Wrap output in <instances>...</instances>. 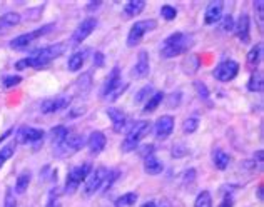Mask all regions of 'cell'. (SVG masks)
Segmentation results:
<instances>
[{"mask_svg": "<svg viewBox=\"0 0 264 207\" xmlns=\"http://www.w3.org/2000/svg\"><path fill=\"white\" fill-rule=\"evenodd\" d=\"M161 207H166V206H161Z\"/></svg>", "mask_w": 264, "mask_h": 207, "instance_id": "obj_53", "label": "cell"}, {"mask_svg": "<svg viewBox=\"0 0 264 207\" xmlns=\"http://www.w3.org/2000/svg\"><path fill=\"white\" fill-rule=\"evenodd\" d=\"M219 207H233V201L229 197H226L224 201L221 202V206H219Z\"/></svg>", "mask_w": 264, "mask_h": 207, "instance_id": "obj_48", "label": "cell"}, {"mask_svg": "<svg viewBox=\"0 0 264 207\" xmlns=\"http://www.w3.org/2000/svg\"><path fill=\"white\" fill-rule=\"evenodd\" d=\"M162 169H164V165H162V162L159 161L154 154L144 157V171H146L149 176H157V174L162 172Z\"/></svg>", "mask_w": 264, "mask_h": 207, "instance_id": "obj_19", "label": "cell"}, {"mask_svg": "<svg viewBox=\"0 0 264 207\" xmlns=\"http://www.w3.org/2000/svg\"><path fill=\"white\" fill-rule=\"evenodd\" d=\"M22 82V77H18V75H7L5 79H3V87H14V86H17V84H20Z\"/></svg>", "mask_w": 264, "mask_h": 207, "instance_id": "obj_39", "label": "cell"}, {"mask_svg": "<svg viewBox=\"0 0 264 207\" xmlns=\"http://www.w3.org/2000/svg\"><path fill=\"white\" fill-rule=\"evenodd\" d=\"M52 29H54V25L49 24V25H46V27H42V29H37V30L29 32V34L18 35V37H16V39L12 40V42H10V47H12V49H16V50L25 49V47L31 45V44L37 39V37H42V35L49 34Z\"/></svg>", "mask_w": 264, "mask_h": 207, "instance_id": "obj_8", "label": "cell"}, {"mask_svg": "<svg viewBox=\"0 0 264 207\" xmlns=\"http://www.w3.org/2000/svg\"><path fill=\"white\" fill-rule=\"evenodd\" d=\"M222 30L224 32H233L234 30V18L231 15H226L222 20Z\"/></svg>", "mask_w": 264, "mask_h": 207, "instance_id": "obj_41", "label": "cell"}, {"mask_svg": "<svg viewBox=\"0 0 264 207\" xmlns=\"http://www.w3.org/2000/svg\"><path fill=\"white\" fill-rule=\"evenodd\" d=\"M107 116H109L110 122H112V127L116 132H121L122 129H124L125 122H127V116H125L124 112H122L121 109H117V107H109V109L106 110Z\"/></svg>", "mask_w": 264, "mask_h": 207, "instance_id": "obj_18", "label": "cell"}, {"mask_svg": "<svg viewBox=\"0 0 264 207\" xmlns=\"http://www.w3.org/2000/svg\"><path fill=\"white\" fill-rule=\"evenodd\" d=\"M194 207H213V197L209 191H202L198 194L194 202Z\"/></svg>", "mask_w": 264, "mask_h": 207, "instance_id": "obj_29", "label": "cell"}, {"mask_svg": "<svg viewBox=\"0 0 264 207\" xmlns=\"http://www.w3.org/2000/svg\"><path fill=\"white\" fill-rule=\"evenodd\" d=\"M222 7H224V3H222L221 0H213V2H211L209 5H207V9H206V14H204V22H206L207 25L216 24V22L222 17Z\"/></svg>", "mask_w": 264, "mask_h": 207, "instance_id": "obj_16", "label": "cell"}, {"mask_svg": "<svg viewBox=\"0 0 264 207\" xmlns=\"http://www.w3.org/2000/svg\"><path fill=\"white\" fill-rule=\"evenodd\" d=\"M67 135H69V131H67V127L65 125H57V127H54L50 131V139H52V142L57 146V144H61L62 140H64Z\"/></svg>", "mask_w": 264, "mask_h": 207, "instance_id": "obj_26", "label": "cell"}, {"mask_svg": "<svg viewBox=\"0 0 264 207\" xmlns=\"http://www.w3.org/2000/svg\"><path fill=\"white\" fill-rule=\"evenodd\" d=\"M106 144H107V139L102 132H92L91 137L87 139V147H89V152L92 155H97L106 149Z\"/></svg>", "mask_w": 264, "mask_h": 207, "instance_id": "obj_15", "label": "cell"}, {"mask_svg": "<svg viewBox=\"0 0 264 207\" xmlns=\"http://www.w3.org/2000/svg\"><path fill=\"white\" fill-rule=\"evenodd\" d=\"M152 94H154V89H152V86H146V87H142L139 92H137V95H136V102H142V101H146V99L151 97Z\"/></svg>", "mask_w": 264, "mask_h": 207, "instance_id": "obj_36", "label": "cell"}, {"mask_svg": "<svg viewBox=\"0 0 264 207\" xmlns=\"http://www.w3.org/2000/svg\"><path fill=\"white\" fill-rule=\"evenodd\" d=\"M149 69H151V64H149V55L146 50L139 52V57H137V62L132 69V75L134 77H146L149 74Z\"/></svg>", "mask_w": 264, "mask_h": 207, "instance_id": "obj_17", "label": "cell"}, {"mask_svg": "<svg viewBox=\"0 0 264 207\" xmlns=\"http://www.w3.org/2000/svg\"><path fill=\"white\" fill-rule=\"evenodd\" d=\"M234 30H236L237 37H239V40L243 44H248L249 40H251V34H249V30H251V24H249L248 14H243V15L237 18V22L234 24Z\"/></svg>", "mask_w": 264, "mask_h": 207, "instance_id": "obj_14", "label": "cell"}, {"mask_svg": "<svg viewBox=\"0 0 264 207\" xmlns=\"http://www.w3.org/2000/svg\"><path fill=\"white\" fill-rule=\"evenodd\" d=\"M213 162H214V165L219 169V171H224V169L229 165V162H231V157H229L224 150L216 149L213 152Z\"/></svg>", "mask_w": 264, "mask_h": 207, "instance_id": "obj_23", "label": "cell"}, {"mask_svg": "<svg viewBox=\"0 0 264 207\" xmlns=\"http://www.w3.org/2000/svg\"><path fill=\"white\" fill-rule=\"evenodd\" d=\"M174 131V117L171 116H162L159 117L157 122L154 125V135L157 137L159 140H166L172 134Z\"/></svg>", "mask_w": 264, "mask_h": 207, "instance_id": "obj_11", "label": "cell"}, {"mask_svg": "<svg viewBox=\"0 0 264 207\" xmlns=\"http://www.w3.org/2000/svg\"><path fill=\"white\" fill-rule=\"evenodd\" d=\"M84 142L85 139L82 135L69 134L61 144L55 146V154H57V157H69V155H72L74 152H77V150L84 146Z\"/></svg>", "mask_w": 264, "mask_h": 207, "instance_id": "obj_6", "label": "cell"}, {"mask_svg": "<svg viewBox=\"0 0 264 207\" xmlns=\"http://www.w3.org/2000/svg\"><path fill=\"white\" fill-rule=\"evenodd\" d=\"M154 154V146H144L142 149H140V155L142 157H147V155Z\"/></svg>", "mask_w": 264, "mask_h": 207, "instance_id": "obj_47", "label": "cell"}, {"mask_svg": "<svg viewBox=\"0 0 264 207\" xmlns=\"http://www.w3.org/2000/svg\"><path fill=\"white\" fill-rule=\"evenodd\" d=\"M136 202H137V194H136V192H127V194L121 195V197L117 199L116 206L117 207H132Z\"/></svg>", "mask_w": 264, "mask_h": 207, "instance_id": "obj_30", "label": "cell"}, {"mask_svg": "<svg viewBox=\"0 0 264 207\" xmlns=\"http://www.w3.org/2000/svg\"><path fill=\"white\" fill-rule=\"evenodd\" d=\"M22 17L20 14L17 12H7L0 17V29H10V27H16V25L20 24Z\"/></svg>", "mask_w": 264, "mask_h": 207, "instance_id": "obj_22", "label": "cell"}, {"mask_svg": "<svg viewBox=\"0 0 264 207\" xmlns=\"http://www.w3.org/2000/svg\"><path fill=\"white\" fill-rule=\"evenodd\" d=\"M187 154V147L186 146H182V144H177V146H174V149H172V155L174 157H184V155Z\"/></svg>", "mask_w": 264, "mask_h": 207, "instance_id": "obj_42", "label": "cell"}, {"mask_svg": "<svg viewBox=\"0 0 264 207\" xmlns=\"http://www.w3.org/2000/svg\"><path fill=\"white\" fill-rule=\"evenodd\" d=\"M46 207H62V199H61V191L57 187H52L47 197V206Z\"/></svg>", "mask_w": 264, "mask_h": 207, "instance_id": "obj_31", "label": "cell"}, {"mask_svg": "<svg viewBox=\"0 0 264 207\" xmlns=\"http://www.w3.org/2000/svg\"><path fill=\"white\" fill-rule=\"evenodd\" d=\"M254 9L258 10L259 18H263V15H264V2H263V0H256V2H254Z\"/></svg>", "mask_w": 264, "mask_h": 207, "instance_id": "obj_46", "label": "cell"}, {"mask_svg": "<svg viewBox=\"0 0 264 207\" xmlns=\"http://www.w3.org/2000/svg\"><path fill=\"white\" fill-rule=\"evenodd\" d=\"M67 49V44L64 42H57V44H52V45H47L44 49H39L33 52V55H31V67L33 69H44L50 64L54 59L61 57L62 54Z\"/></svg>", "mask_w": 264, "mask_h": 207, "instance_id": "obj_2", "label": "cell"}, {"mask_svg": "<svg viewBox=\"0 0 264 207\" xmlns=\"http://www.w3.org/2000/svg\"><path fill=\"white\" fill-rule=\"evenodd\" d=\"M144 7H146V2L144 0H131V2L125 3L124 7V15L127 18H132L139 14H142Z\"/></svg>", "mask_w": 264, "mask_h": 207, "instance_id": "obj_21", "label": "cell"}, {"mask_svg": "<svg viewBox=\"0 0 264 207\" xmlns=\"http://www.w3.org/2000/svg\"><path fill=\"white\" fill-rule=\"evenodd\" d=\"M127 87H129L127 84H121V86H119L117 89H114V90L110 92V94H109V97H107V101H110V102L117 101V99L121 97V94H122V92H124Z\"/></svg>", "mask_w": 264, "mask_h": 207, "instance_id": "obj_38", "label": "cell"}, {"mask_svg": "<svg viewBox=\"0 0 264 207\" xmlns=\"http://www.w3.org/2000/svg\"><path fill=\"white\" fill-rule=\"evenodd\" d=\"M85 59H87V50L74 52V54L69 57V60H67V69H69L70 72H77V70L82 69Z\"/></svg>", "mask_w": 264, "mask_h": 207, "instance_id": "obj_20", "label": "cell"}, {"mask_svg": "<svg viewBox=\"0 0 264 207\" xmlns=\"http://www.w3.org/2000/svg\"><path fill=\"white\" fill-rule=\"evenodd\" d=\"M69 104H70L69 95H59V97L55 99H47V101H44L42 105H40V110H42L44 114H54L57 112V110L65 109Z\"/></svg>", "mask_w": 264, "mask_h": 207, "instance_id": "obj_12", "label": "cell"}, {"mask_svg": "<svg viewBox=\"0 0 264 207\" xmlns=\"http://www.w3.org/2000/svg\"><path fill=\"white\" fill-rule=\"evenodd\" d=\"M157 27V22L154 18H146V20H139L131 27L127 35V45L129 47H136L137 44L142 40V37L147 34V32L154 30Z\"/></svg>", "mask_w": 264, "mask_h": 207, "instance_id": "obj_5", "label": "cell"}, {"mask_svg": "<svg viewBox=\"0 0 264 207\" xmlns=\"http://www.w3.org/2000/svg\"><path fill=\"white\" fill-rule=\"evenodd\" d=\"M107 174H109V171H107L106 167H97L94 169V171H91L87 179H85V187H84V194L87 195V197L95 194V192L104 186V182H106L107 179Z\"/></svg>", "mask_w": 264, "mask_h": 207, "instance_id": "obj_7", "label": "cell"}, {"mask_svg": "<svg viewBox=\"0 0 264 207\" xmlns=\"http://www.w3.org/2000/svg\"><path fill=\"white\" fill-rule=\"evenodd\" d=\"M94 64H95V67H104V54L102 52H95Z\"/></svg>", "mask_w": 264, "mask_h": 207, "instance_id": "obj_45", "label": "cell"}, {"mask_svg": "<svg viewBox=\"0 0 264 207\" xmlns=\"http://www.w3.org/2000/svg\"><path fill=\"white\" fill-rule=\"evenodd\" d=\"M258 197L263 201V187H259V189H258Z\"/></svg>", "mask_w": 264, "mask_h": 207, "instance_id": "obj_52", "label": "cell"}, {"mask_svg": "<svg viewBox=\"0 0 264 207\" xmlns=\"http://www.w3.org/2000/svg\"><path fill=\"white\" fill-rule=\"evenodd\" d=\"M142 207H157V206H155V202H152V201H149V202H146V204H144Z\"/></svg>", "mask_w": 264, "mask_h": 207, "instance_id": "obj_51", "label": "cell"}, {"mask_svg": "<svg viewBox=\"0 0 264 207\" xmlns=\"http://www.w3.org/2000/svg\"><path fill=\"white\" fill-rule=\"evenodd\" d=\"M122 84V79H121V70L119 67H114L112 72L109 74V77L106 79V82H104L102 86V90H100V94H102L104 99L109 97V94L114 90V89H117L119 86Z\"/></svg>", "mask_w": 264, "mask_h": 207, "instance_id": "obj_13", "label": "cell"}, {"mask_svg": "<svg viewBox=\"0 0 264 207\" xmlns=\"http://www.w3.org/2000/svg\"><path fill=\"white\" fill-rule=\"evenodd\" d=\"M10 134H12V131H7V132H5V134H3V135H2V137H0V142H2V140H5L7 137H9V135H10Z\"/></svg>", "mask_w": 264, "mask_h": 207, "instance_id": "obj_50", "label": "cell"}, {"mask_svg": "<svg viewBox=\"0 0 264 207\" xmlns=\"http://www.w3.org/2000/svg\"><path fill=\"white\" fill-rule=\"evenodd\" d=\"M161 15L166 18V20H174L177 17V10L174 9L172 5H162L161 7Z\"/></svg>", "mask_w": 264, "mask_h": 207, "instance_id": "obj_35", "label": "cell"}, {"mask_svg": "<svg viewBox=\"0 0 264 207\" xmlns=\"http://www.w3.org/2000/svg\"><path fill=\"white\" fill-rule=\"evenodd\" d=\"M37 12H42V7H35V9H31L27 12V17H25V18H27V20H37V18L40 17Z\"/></svg>", "mask_w": 264, "mask_h": 207, "instance_id": "obj_43", "label": "cell"}, {"mask_svg": "<svg viewBox=\"0 0 264 207\" xmlns=\"http://www.w3.org/2000/svg\"><path fill=\"white\" fill-rule=\"evenodd\" d=\"M254 157L258 159V162L261 164V162H263V150H258V152L254 154Z\"/></svg>", "mask_w": 264, "mask_h": 207, "instance_id": "obj_49", "label": "cell"}, {"mask_svg": "<svg viewBox=\"0 0 264 207\" xmlns=\"http://www.w3.org/2000/svg\"><path fill=\"white\" fill-rule=\"evenodd\" d=\"M261 54H263V44H256L248 54V64L251 65V67H256L259 59H261Z\"/></svg>", "mask_w": 264, "mask_h": 207, "instance_id": "obj_27", "label": "cell"}, {"mask_svg": "<svg viewBox=\"0 0 264 207\" xmlns=\"http://www.w3.org/2000/svg\"><path fill=\"white\" fill-rule=\"evenodd\" d=\"M192 44H194L192 35L184 34V32H176V34H171L164 40V44H162L161 55L164 59L177 57V55H181V54H186V52L192 47Z\"/></svg>", "mask_w": 264, "mask_h": 207, "instance_id": "obj_1", "label": "cell"}, {"mask_svg": "<svg viewBox=\"0 0 264 207\" xmlns=\"http://www.w3.org/2000/svg\"><path fill=\"white\" fill-rule=\"evenodd\" d=\"M237 74H239V64L236 60H224L214 69V77L219 82H229L236 79Z\"/></svg>", "mask_w": 264, "mask_h": 207, "instance_id": "obj_10", "label": "cell"}, {"mask_svg": "<svg viewBox=\"0 0 264 207\" xmlns=\"http://www.w3.org/2000/svg\"><path fill=\"white\" fill-rule=\"evenodd\" d=\"M162 101H164V92H154V94H152L151 97L147 99L146 107H144V112H146V114L154 112V110L157 109L159 104H161Z\"/></svg>", "mask_w": 264, "mask_h": 207, "instance_id": "obj_24", "label": "cell"}, {"mask_svg": "<svg viewBox=\"0 0 264 207\" xmlns=\"http://www.w3.org/2000/svg\"><path fill=\"white\" fill-rule=\"evenodd\" d=\"M27 67H31V59H22V60H18L17 64H16V69L17 70H24V69H27Z\"/></svg>", "mask_w": 264, "mask_h": 207, "instance_id": "obj_44", "label": "cell"}, {"mask_svg": "<svg viewBox=\"0 0 264 207\" xmlns=\"http://www.w3.org/2000/svg\"><path fill=\"white\" fill-rule=\"evenodd\" d=\"M198 127H199L198 117H187V119L184 120V124H182V131H184V134H194V132L198 131Z\"/></svg>", "mask_w": 264, "mask_h": 207, "instance_id": "obj_32", "label": "cell"}, {"mask_svg": "<svg viewBox=\"0 0 264 207\" xmlns=\"http://www.w3.org/2000/svg\"><path fill=\"white\" fill-rule=\"evenodd\" d=\"M16 152V147L14 146H5L2 147V150H0V169H2V165L5 164L7 161H9L10 157Z\"/></svg>", "mask_w": 264, "mask_h": 207, "instance_id": "obj_34", "label": "cell"}, {"mask_svg": "<svg viewBox=\"0 0 264 207\" xmlns=\"http://www.w3.org/2000/svg\"><path fill=\"white\" fill-rule=\"evenodd\" d=\"M95 27H97V18H94V17L85 18L82 24L76 29V32L72 34V37H70V45L76 47V45H79V44H82L84 40L95 30Z\"/></svg>", "mask_w": 264, "mask_h": 207, "instance_id": "obj_9", "label": "cell"}, {"mask_svg": "<svg viewBox=\"0 0 264 207\" xmlns=\"http://www.w3.org/2000/svg\"><path fill=\"white\" fill-rule=\"evenodd\" d=\"M263 87H264L263 75L259 72L252 74L251 79H249V82H248V89L251 92H263Z\"/></svg>", "mask_w": 264, "mask_h": 207, "instance_id": "obj_28", "label": "cell"}, {"mask_svg": "<svg viewBox=\"0 0 264 207\" xmlns=\"http://www.w3.org/2000/svg\"><path fill=\"white\" fill-rule=\"evenodd\" d=\"M3 207H17V202H16V197H14V191L12 189H7V192H5Z\"/></svg>", "mask_w": 264, "mask_h": 207, "instance_id": "obj_40", "label": "cell"}, {"mask_svg": "<svg viewBox=\"0 0 264 207\" xmlns=\"http://www.w3.org/2000/svg\"><path fill=\"white\" fill-rule=\"evenodd\" d=\"M92 167L91 164H82V165H77L74 167L72 171L67 174V180H65V194H74L79 186L87 179V176L91 174Z\"/></svg>", "mask_w": 264, "mask_h": 207, "instance_id": "obj_4", "label": "cell"}, {"mask_svg": "<svg viewBox=\"0 0 264 207\" xmlns=\"http://www.w3.org/2000/svg\"><path fill=\"white\" fill-rule=\"evenodd\" d=\"M194 86H196V90H198L199 97L202 99V101H209V90H207L206 84H202V82H196Z\"/></svg>", "mask_w": 264, "mask_h": 207, "instance_id": "obj_37", "label": "cell"}, {"mask_svg": "<svg viewBox=\"0 0 264 207\" xmlns=\"http://www.w3.org/2000/svg\"><path fill=\"white\" fill-rule=\"evenodd\" d=\"M25 134H27V142H39V140L44 139V131H42V129L27 127Z\"/></svg>", "mask_w": 264, "mask_h": 207, "instance_id": "obj_33", "label": "cell"}, {"mask_svg": "<svg viewBox=\"0 0 264 207\" xmlns=\"http://www.w3.org/2000/svg\"><path fill=\"white\" fill-rule=\"evenodd\" d=\"M31 179H32V176H31V172H29V171H24L20 176L17 177V182H16V192H17V194H20V195L25 194L29 184H31Z\"/></svg>", "mask_w": 264, "mask_h": 207, "instance_id": "obj_25", "label": "cell"}, {"mask_svg": "<svg viewBox=\"0 0 264 207\" xmlns=\"http://www.w3.org/2000/svg\"><path fill=\"white\" fill-rule=\"evenodd\" d=\"M149 129H151V125H149L147 120L134 122L131 129L127 131V134H125L124 142H122V152H132V150H136L139 147L140 139L146 137Z\"/></svg>", "mask_w": 264, "mask_h": 207, "instance_id": "obj_3", "label": "cell"}]
</instances>
